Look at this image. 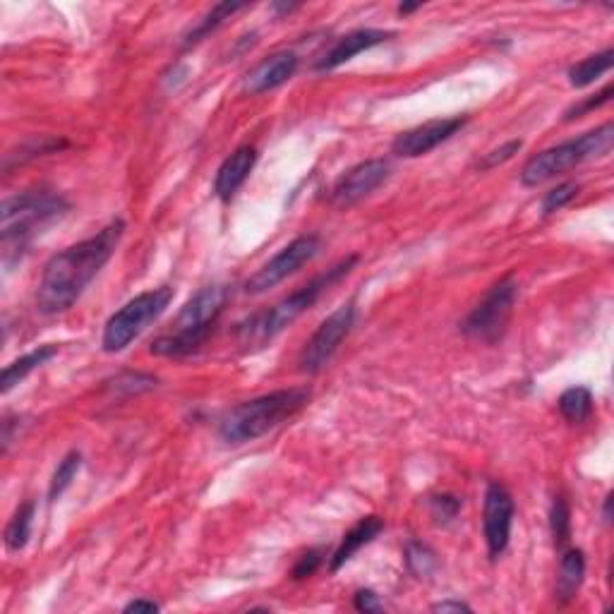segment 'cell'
<instances>
[{
  "instance_id": "52a82bcc",
  "label": "cell",
  "mask_w": 614,
  "mask_h": 614,
  "mask_svg": "<svg viewBox=\"0 0 614 614\" xmlns=\"http://www.w3.org/2000/svg\"><path fill=\"white\" fill-rule=\"evenodd\" d=\"M173 300V288L171 286H159L152 291L140 293L132 300H128L118 312H113L108 317L104 336H101V346L106 353H120L130 346L137 336L142 334L149 324H154L156 319L166 312V307Z\"/></svg>"
},
{
  "instance_id": "7a4b0ae2",
  "label": "cell",
  "mask_w": 614,
  "mask_h": 614,
  "mask_svg": "<svg viewBox=\"0 0 614 614\" xmlns=\"http://www.w3.org/2000/svg\"><path fill=\"white\" fill-rule=\"evenodd\" d=\"M360 257L348 255L341 262H336L334 267H329L327 272L315 276V279L307 281L305 286L296 288L291 296L281 298L279 303L269 307V310L257 312L250 319H245L243 324H238V341L245 348H262L269 341H274L281 331H286L296 322L298 317H303L312 305L317 303L331 286L339 284L343 276H348L355 269Z\"/></svg>"
},
{
  "instance_id": "d590c367",
  "label": "cell",
  "mask_w": 614,
  "mask_h": 614,
  "mask_svg": "<svg viewBox=\"0 0 614 614\" xmlns=\"http://www.w3.org/2000/svg\"><path fill=\"white\" fill-rule=\"evenodd\" d=\"M276 10H281V12H291V10H296L298 5H274Z\"/></svg>"
},
{
  "instance_id": "8992f818",
  "label": "cell",
  "mask_w": 614,
  "mask_h": 614,
  "mask_svg": "<svg viewBox=\"0 0 614 614\" xmlns=\"http://www.w3.org/2000/svg\"><path fill=\"white\" fill-rule=\"evenodd\" d=\"M612 142L614 128L612 123H605L591 132H583L576 140L545 149V152L531 156V159L526 161V166L521 168V183L526 185V188H538V185L547 183V180L564 176L571 168L581 166L583 161L603 159V156L612 152Z\"/></svg>"
},
{
  "instance_id": "30bf717a",
  "label": "cell",
  "mask_w": 614,
  "mask_h": 614,
  "mask_svg": "<svg viewBox=\"0 0 614 614\" xmlns=\"http://www.w3.org/2000/svg\"><path fill=\"white\" fill-rule=\"evenodd\" d=\"M355 322V305L346 303L339 310L331 312V315L319 324L315 334L310 336V341L305 343L303 353H300V367L307 375H315V372L324 370L329 365V360L334 358V353L339 351L343 339L348 336Z\"/></svg>"
},
{
  "instance_id": "d6986e66",
  "label": "cell",
  "mask_w": 614,
  "mask_h": 614,
  "mask_svg": "<svg viewBox=\"0 0 614 614\" xmlns=\"http://www.w3.org/2000/svg\"><path fill=\"white\" fill-rule=\"evenodd\" d=\"M586 579V555L579 547H571L562 555L557 576V603L569 605L579 593L581 583Z\"/></svg>"
},
{
  "instance_id": "4dcf8cb0",
  "label": "cell",
  "mask_w": 614,
  "mask_h": 614,
  "mask_svg": "<svg viewBox=\"0 0 614 614\" xmlns=\"http://www.w3.org/2000/svg\"><path fill=\"white\" fill-rule=\"evenodd\" d=\"M319 564H322V552H319V550L305 552V555L298 559L296 567H293V579H296V581L307 579V576L315 574V571L319 569Z\"/></svg>"
},
{
  "instance_id": "9a60e30c",
  "label": "cell",
  "mask_w": 614,
  "mask_h": 614,
  "mask_svg": "<svg viewBox=\"0 0 614 614\" xmlns=\"http://www.w3.org/2000/svg\"><path fill=\"white\" fill-rule=\"evenodd\" d=\"M298 56L293 51H279L274 56L264 58L255 70H250V75L245 77V92L257 96L264 92H272V89L281 87L296 75L298 70Z\"/></svg>"
},
{
  "instance_id": "44dd1931",
  "label": "cell",
  "mask_w": 614,
  "mask_h": 614,
  "mask_svg": "<svg viewBox=\"0 0 614 614\" xmlns=\"http://www.w3.org/2000/svg\"><path fill=\"white\" fill-rule=\"evenodd\" d=\"M612 63H614L612 48H605L603 53H595V56L583 58L581 63H576L574 68L569 70V84L574 89L588 87V84H593L598 77H603L605 72H610Z\"/></svg>"
},
{
  "instance_id": "d4e9b609",
  "label": "cell",
  "mask_w": 614,
  "mask_h": 614,
  "mask_svg": "<svg viewBox=\"0 0 614 614\" xmlns=\"http://www.w3.org/2000/svg\"><path fill=\"white\" fill-rule=\"evenodd\" d=\"M437 555L432 547H427L425 543H418V540H411L406 547V567L413 576L418 579H430L432 574L437 571Z\"/></svg>"
},
{
  "instance_id": "5b68a950",
  "label": "cell",
  "mask_w": 614,
  "mask_h": 614,
  "mask_svg": "<svg viewBox=\"0 0 614 614\" xmlns=\"http://www.w3.org/2000/svg\"><path fill=\"white\" fill-rule=\"evenodd\" d=\"M70 204L53 190H27L8 197L0 209V238H3L5 264L15 250H24L41 228L68 214Z\"/></svg>"
},
{
  "instance_id": "d6a6232c",
  "label": "cell",
  "mask_w": 614,
  "mask_h": 614,
  "mask_svg": "<svg viewBox=\"0 0 614 614\" xmlns=\"http://www.w3.org/2000/svg\"><path fill=\"white\" fill-rule=\"evenodd\" d=\"M432 612H471V607L461 600H444V603L432 605Z\"/></svg>"
},
{
  "instance_id": "1f68e13d",
  "label": "cell",
  "mask_w": 614,
  "mask_h": 614,
  "mask_svg": "<svg viewBox=\"0 0 614 614\" xmlns=\"http://www.w3.org/2000/svg\"><path fill=\"white\" fill-rule=\"evenodd\" d=\"M355 610L360 612H379L382 610V603H379V598L372 591H358L353 598Z\"/></svg>"
},
{
  "instance_id": "4316f807",
  "label": "cell",
  "mask_w": 614,
  "mask_h": 614,
  "mask_svg": "<svg viewBox=\"0 0 614 614\" xmlns=\"http://www.w3.org/2000/svg\"><path fill=\"white\" fill-rule=\"evenodd\" d=\"M581 185L579 183H562L557 185V188H552L550 192H545L543 197V214H555L559 209H564L567 204H571L576 200V195H579Z\"/></svg>"
},
{
  "instance_id": "e0dca14e",
  "label": "cell",
  "mask_w": 614,
  "mask_h": 614,
  "mask_svg": "<svg viewBox=\"0 0 614 614\" xmlns=\"http://www.w3.org/2000/svg\"><path fill=\"white\" fill-rule=\"evenodd\" d=\"M382 531H384V521L379 519V516H365V519H360L351 531L343 535L341 545L336 547L334 557H331V571L336 574L341 567H346V564L351 562L365 545H370Z\"/></svg>"
},
{
  "instance_id": "836d02e7",
  "label": "cell",
  "mask_w": 614,
  "mask_h": 614,
  "mask_svg": "<svg viewBox=\"0 0 614 614\" xmlns=\"http://www.w3.org/2000/svg\"><path fill=\"white\" fill-rule=\"evenodd\" d=\"M125 612H159V605H156L154 600L137 598V600H132V603L125 605Z\"/></svg>"
},
{
  "instance_id": "f546056e",
  "label": "cell",
  "mask_w": 614,
  "mask_h": 614,
  "mask_svg": "<svg viewBox=\"0 0 614 614\" xmlns=\"http://www.w3.org/2000/svg\"><path fill=\"white\" fill-rule=\"evenodd\" d=\"M612 92H614V87L612 84H607V87L603 89V92H598V94H593V96H588V99H583L581 104H574L567 111V116H564V120H574V118H581L583 113H591V111H595V108H600V106H605L607 101L612 99Z\"/></svg>"
},
{
  "instance_id": "8fae6325",
  "label": "cell",
  "mask_w": 614,
  "mask_h": 614,
  "mask_svg": "<svg viewBox=\"0 0 614 614\" xmlns=\"http://www.w3.org/2000/svg\"><path fill=\"white\" fill-rule=\"evenodd\" d=\"M511 526H514V499L509 490L499 483H490L485 492L483 507V533L487 552L492 559L502 557L509 547Z\"/></svg>"
},
{
  "instance_id": "2e32d148",
  "label": "cell",
  "mask_w": 614,
  "mask_h": 614,
  "mask_svg": "<svg viewBox=\"0 0 614 614\" xmlns=\"http://www.w3.org/2000/svg\"><path fill=\"white\" fill-rule=\"evenodd\" d=\"M257 164V149L250 147V144H243L233 152L224 164L219 166L214 178V195L219 197L221 202L233 200V195L243 188L245 180L250 178L252 168Z\"/></svg>"
},
{
  "instance_id": "4fadbf2b",
  "label": "cell",
  "mask_w": 614,
  "mask_h": 614,
  "mask_svg": "<svg viewBox=\"0 0 614 614\" xmlns=\"http://www.w3.org/2000/svg\"><path fill=\"white\" fill-rule=\"evenodd\" d=\"M466 123H468V118H463V116L427 120V123L418 125V128L401 132V135L394 140V147L391 149H394L396 156H403V159L425 156V154H430L432 149H437L439 144L451 140V137H454Z\"/></svg>"
},
{
  "instance_id": "f1b7e54d",
  "label": "cell",
  "mask_w": 614,
  "mask_h": 614,
  "mask_svg": "<svg viewBox=\"0 0 614 614\" xmlns=\"http://www.w3.org/2000/svg\"><path fill=\"white\" fill-rule=\"evenodd\" d=\"M521 147H523L521 140H511L507 144H502V147H499V149H492L490 154H485L483 161H480L478 166L483 168V171H490V168H497V166L507 164L509 159H514V156L521 152Z\"/></svg>"
},
{
  "instance_id": "3957f363",
  "label": "cell",
  "mask_w": 614,
  "mask_h": 614,
  "mask_svg": "<svg viewBox=\"0 0 614 614\" xmlns=\"http://www.w3.org/2000/svg\"><path fill=\"white\" fill-rule=\"evenodd\" d=\"M310 401V389H279L272 394H262L257 399L243 401L231 408L219 425V437L226 444H248L276 430L303 411Z\"/></svg>"
},
{
  "instance_id": "ffe728a7",
  "label": "cell",
  "mask_w": 614,
  "mask_h": 614,
  "mask_svg": "<svg viewBox=\"0 0 614 614\" xmlns=\"http://www.w3.org/2000/svg\"><path fill=\"white\" fill-rule=\"evenodd\" d=\"M245 8H248V5H245V3H219V5H214V8L209 10L207 15H204L202 20L197 22L188 34L183 36V48L197 46V44H200V41L207 39L209 34L216 32V29H219L226 20H231V17L236 15V12L245 10Z\"/></svg>"
},
{
  "instance_id": "484cf974",
  "label": "cell",
  "mask_w": 614,
  "mask_h": 614,
  "mask_svg": "<svg viewBox=\"0 0 614 614\" xmlns=\"http://www.w3.org/2000/svg\"><path fill=\"white\" fill-rule=\"evenodd\" d=\"M550 526H552V538H555V545L559 547V550H564V545L569 543V535H571V511L564 497H555V502H552Z\"/></svg>"
},
{
  "instance_id": "7402d4cb",
  "label": "cell",
  "mask_w": 614,
  "mask_h": 614,
  "mask_svg": "<svg viewBox=\"0 0 614 614\" xmlns=\"http://www.w3.org/2000/svg\"><path fill=\"white\" fill-rule=\"evenodd\" d=\"M559 413L571 425L586 423L593 415V394L586 387H571L559 396Z\"/></svg>"
},
{
  "instance_id": "9c48e42d",
  "label": "cell",
  "mask_w": 614,
  "mask_h": 614,
  "mask_svg": "<svg viewBox=\"0 0 614 614\" xmlns=\"http://www.w3.org/2000/svg\"><path fill=\"white\" fill-rule=\"evenodd\" d=\"M319 250H322V238L315 236V233H307V236L296 238L293 243H288L279 255H274L262 269H257V272L245 281V293H250V296H260V293H267L269 288H276L281 281H286L288 276L300 272L305 264L315 260Z\"/></svg>"
},
{
  "instance_id": "ac0fdd59",
  "label": "cell",
  "mask_w": 614,
  "mask_h": 614,
  "mask_svg": "<svg viewBox=\"0 0 614 614\" xmlns=\"http://www.w3.org/2000/svg\"><path fill=\"white\" fill-rule=\"evenodd\" d=\"M56 355H58V346H53V343H46V346L34 348V351L22 355V358L12 360V363L5 365V370H3V379H0V391H3V394H10V391L15 389L17 384L24 382V379L32 375L34 370H39L41 365H46L48 360H53Z\"/></svg>"
},
{
  "instance_id": "83f0119b",
  "label": "cell",
  "mask_w": 614,
  "mask_h": 614,
  "mask_svg": "<svg viewBox=\"0 0 614 614\" xmlns=\"http://www.w3.org/2000/svg\"><path fill=\"white\" fill-rule=\"evenodd\" d=\"M459 511H461V499L456 495H447V492H444V495L430 497V514L437 523L454 521L456 516H459Z\"/></svg>"
},
{
  "instance_id": "cb8c5ba5",
  "label": "cell",
  "mask_w": 614,
  "mask_h": 614,
  "mask_svg": "<svg viewBox=\"0 0 614 614\" xmlns=\"http://www.w3.org/2000/svg\"><path fill=\"white\" fill-rule=\"evenodd\" d=\"M80 468H82V454L77 449L68 451V454L60 459L58 468L53 471L51 485H48V499H51V502L63 497V492L72 485V480H75V475L80 473Z\"/></svg>"
},
{
  "instance_id": "e575fe53",
  "label": "cell",
  "mask_w": 614,
  "mask_h": 614,
  "mask_svg": "<svg viewBox=\"0 0 614 614\" xmlns=\"http://www.w3.org/2000/svg\"><path fill=\"white\" fill-rule=\"evenodd\" d=\"M603 516H605V521H607V523L612 521V495H607V497H605V509H603Z\"/></svg>"
},
{
  "instance_id": "6da1fadb",
  "label": "cell",
  "mask_w": 614,
  "mask_h": 614,
  "mask_svg": "<svg viewBox=\"0 0 614 614\" xmlns=\"http://www.w3.org/2000/svg\"><path fill=\"white\" fill-rule=\"evenodd\" d=\"M123 233L125 221L113 219L96 236L53 255L46 262L39 288H36V307L41 315H60L70 310L111 260Z\"/></svg>"
},
{
  "instance_id": "603a6c76",
  "label": "cell",
  "mask_w": 614,
  "mask_h": 614,
  "mask_svg": "<svg viewBox=\"0 0 614 614\" xmlns=\"http://www.w3.org/2000/svg\"><path fill=\"white\" fill-rule=\"evenodd\" d=\"M32 523H34V502H24L20 509L12 514V519L5 528V547L10 552H20L27 547L29 538H32Z\"/></svg>"
},
{
  "instance_id": "277c9868",
  "label": "cell",
  "mask_w": 614,
  "mask_h": 614,
  "mask_svg": "<svg viewBox=\"0 0 614 614\" xmlns=\"http://www.w3.org/2000/svg\"><path fill=\"white\" fill-rule=\"evenodd\" d=\"M228 300H231V288L228 286H204L178 312L173 331L159 336L152 343V353L161 355V358H183V355L195 353L214 331Z\"/></svg>"
},
{
  "instance_id": "5bb4252c",
  "label": "cell",
  "mask_w": 614,
  "mask_h": 614,
  "mask_svg": "<svg viewBox=\"0 0 614 614\" xmlns=\"http://www.w3.org/2000/svg\"><path fill=\"white\" fill-rule=\"evenodd\" d=\"M391 36H394V32H384V29H355V32L341 36V39L334 41V46H331L329 51L315 63V70L324 72V70L339 68V65L353 60L358 53L370 51V48L389 41Z\"/></svg>"
},
{
  "instance_id": "7c38bea8",
  "label": "cell",
  "mask_w": 614,
  "mask_h": 614,
  "mask_svg": "<svg viewBox=\"0 0 614 614\" xmlns=\"http://www.w3.org/2000/svg\"><path fill=\"white\" fill-rule=\"evenodd\" d=\"M389 178V164L384 159H367L348 168L331 188L329 200L336 207H353L365 197H370L384 180Z\"/></svg>"
},
{
  "instance_id": "ba28073f",
  "label": "cell",
  "mask_w": 614,
  "mask_h": 614,
  "mask_svg": "<svg viewBox=\"0 0 614 614\" xmlns=\"http://www.w3.org/2000/svg\"><path fill=\"white\" fill-rule=\"evenodd\" d=\"M516 298H519V284H516L514 276L499 279L463 319V334L480 343L502 341V336L507 334L511 315H514Z\"/></svg>"
}]
</instances>
